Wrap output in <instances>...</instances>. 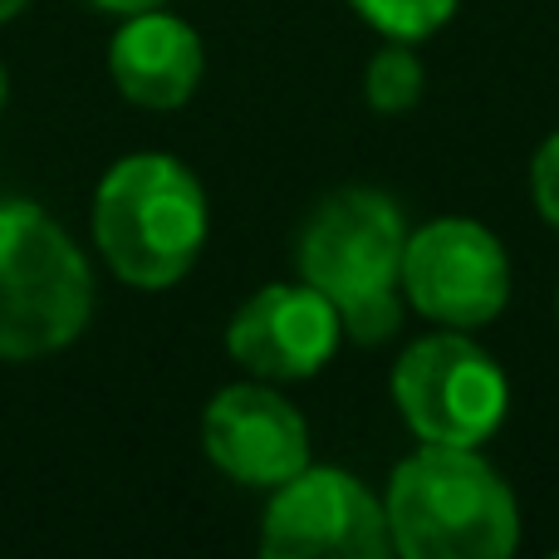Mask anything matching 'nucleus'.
Listing matches in <instances>:
<instances>
[{
	"mask_svg": "<svg viewBox=\"0 0 559 559\" xmlns=\"http://www.w3.org/2000/svg\"><path fill=\"white\" fill-rule=\"evenodd\" d=\"M388 535L407 559H506L521 540V511L476 447L423 442L388 481Z\"/></svg>",
	"mask_w": 559,
	"mask_h": 559,
	"instance_id": "obj_1",
	"label": "nucleus"
},
{
	"mask_svg": "<svg viewBox=\"0 0 559 559\" xmlns=\"http://www.w3.org/2000/svg\"><path fill=\"white\" fill-rule=\"evenodd\" d=\"M403 206L378 187H344L299 231V280L338 309L354 344H383L403 324Z\"/></svg>",
	"mask_w": 559,
	"mask_h": 559,
	"instance_id": "obj_2",
	"label": "nucleus"
},
{
	"mask_svg": "<svg viewBox=\"0 0 559 559\" xmlns=\"http://www.w3.org/2000/svg\"><path fill=\"white\" fill-rule=\"evenodd\" d=\"M94 236L118 280L167 289L197 265L206 241L202 182L167 153H133L98 182Z\"/></svg>",
	"mask_w": 559,
	"mask_h": 559,
	"instance_id": "obj_3",
	"label": "nucleus"
},
{
	"mask_svg": "<svg viewBox=\"0 0 559 559\" xmlns=\"http://www.w3.org/2000/svg\"><path fill=\"white\" fill-rule=\"evenodd\" d=\"M94 314V275L79 246L29 202H0V358L74 344Z\"/></svg>",
	"mask_w": 559,
	"mask_h": 559,
	"instance_id": "obj_4",
	"label": "nucleus"
},
{
	"mask_svg": "<svg viewBox=\"0 0 559 559\" xmlns=\"http://www.w3.org/2000/svg\"><path fill=\"white\" fill-rule=\"evenodd\" d=\"M393 403L417 442L481 447L511 407L501 364L466 329H442L403 348L393 368Z\"/></svg>",
	"mask_w": 559,
	"mask_h": 559,
	"instance_id": "obj_5",
	"label": "nucleus"
},
{
	"mask_svg": "<svg viewBox=\"0 0 559 559\" xmlns=\"http://www.w3.org/2000/svg\"><path fill=\"white\" fill-rule=\"evenodd\" d=\"M271 559H383L393 555L388 511L344 466H305L275 486L261 525Z\"/></svg>",
	"mask_w": 559,
	"mask_h": 559,
	"instance_id": "obj_6",
	"label": "nucleus"
},
{
	"mask_svg": "<svg viewBox=\"0 0 559 559\" xmlns=\"http://www.w3.org/2000/svg\"><path fill=\"white\" fill-rule=\"evenodd\" d=\"M403 299L447 329H481L511 299V261L496 231L466 216H442L407 236Z\"/></svg>",
	"mask_w": 559,
	"mask_h": 559,
	"instance_id": "obj_7",
	"label": "nucleus"
},
{
	"mask_svg": "<svg viewBox=\"0 0 559 559\" xmlns=\"http://www.w3.org/2000/svg\"><path fill=\"white\" fill-rule=\"evenodd\" d=\"M338 338H344L338 309L305 280L299 285H265L261 295H251L236 309L231 329H226V348L236 364L255 378H271V383L314 378L334 358Z\"/></svg>",
	"mask_w": 559,
	"mask_h": 559,
	"instance_id": "obj_8",
	"label": "nucleus"
},
{
	"mask_svg": "<svg viewBox=\"0 0 559 559\" xmlns=\"http://www.w3.org/2000/svg\"><path fill=\"white\" fill-rule=\"evenodd\" d=\"M202 447L231 481L275 491L309 466V427L280 393L236 383L212 397L202 417Z\"/></svg>",
	"mask_w": 559,
	"mask_h": 559,
	"instance_id": "obj_9",
	"label": "nucleus"
},
{
	"mask_svg": "<svg viewBox=\"0 0 559 559\" xmlns=\"http://www.w3.org/2000/svg\"><path fill=\"white\" fill-rule=\"evenodd\" d=\"M123 98L143 108H182L202 84V39L192 25L163 10H138L108 49Z\"/></svg>",
	"mask_w": 559,
	"mask_h": 559,
	"instance_id": "obj_10",
	"label": "nucleus"
},
{
	"mask_svg": "<svg viewBox=\"0 0 559 559\" xmlns=\"http://www.w3.org/2000/svg\"><path fill=\"white\" fill-rule=\"evenodd\" d=\"M423 88H427V69L417 59V49L403 45V39H388L364 69V98L378 114H407L423 98Z\"/></svg>",
	"mask_w": 559,
	"mask_h": 559,
	"instance_id": "obj_11",
	"label": "nucleus"
},
{
	"mask_svg": "<svg viewBox=\"0 0 559 559\" xmlns=\"http://www.w3.org/2000/svg\"><path fill=\"white\" fill-rule=\"evenodd\" d=\"M348 5L358 10L364 25H373L388 39H403V45L437 35L456 15V0H348Z\"/></svg>",
	"mask_w": 559,
	"mask_h": 559,
	"instance_id": "obj_12",
	"label": "nucleus"
},
{
	"mask_svg": "<svg viewBox=\"0 0 559 559\" xmlns=\"http://www.w3.org/2000/svg\"><path fill=\"white\" fill-rule=\"evenodd\" d=\"M531 197L535 206H540V216L559 231V133H550L540 143V153H535L531 163Z\"/></svg>",
	"mask_w": 559,
	"mask_h": 559,
	"instance_id": "obj_13",
	"label": "nucleus"
},
{
	"mask_svg": "<svg viewBox=\"0 0 559 559\" xmlns=\"http://www.w3.org/2000/svg\"><path fill=\"white\" fill-rule=\"evenodd\" d=\"M88 5L108 10V15H138V10H157L163 0H88Z\"/></svg>",
	"mask_w": 559,
	"mask_h": 559,
	"instance_id": "obj_14",
	"label": "nucleus"
},
{
	"mask_svg": "<svg viewBox=\"0 0 559 559\" xmlns=\"http://www.w3.org/2000/svg\"><path fill=\"white\" fill-rule=\"evenodd\" d=\"M15 10H25V0H0V20H10Z\"/></svg>",
	"mask_w": 559,
	"mask_h": 559,
	"instance_id": "obj_15",
	"label": "nucleus"
},
{
	"mask_svg": "<svg viewBox=\"0 0 559 559\" xmlns=\"http://www.w3.org/2000/svg\"><path fill=\"white\" fill-rule=\"evenodd\" d=\"M0 108H5V69H0Z\"/></svg>",
	"mask_w": 559,
	"mask_h": 559,
	"instance_id": "obj_16",
	"label": "nucleus"
}]
</instances>
